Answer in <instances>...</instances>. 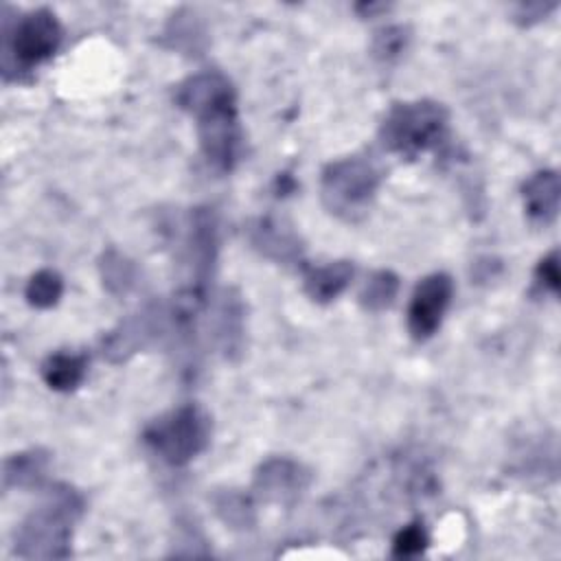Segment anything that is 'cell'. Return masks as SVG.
Instances as JSON below:
<instances>
[{
	"mask_svg": "<svg viewBox=\"0 0 561 561\" xmlns=\"http://www.w3.org/2000/svg\"><path fill=\"white\" fill-rule=\"evenodd\" d=\"M351 278H353V265L348 261H331L327 265L307 267L305 291L313 302L327 305L348 287Z\"/></svg>",
	"mask_w": 561,
	"mask_h": 561,
	"instance_id": "obj_12",
	"label": "cell"
},
{
	"mask_svg": "<svg viewBox=\"0 0 561 561\" xmlns=\"http://www.w3.org/2000/svg\"><path fill=\"white\" fill-rule=\"evenodd\" d=\"M309 471L289 458H270L254 473V489L270 502H291L309 486Z\"/></svg>",
	"mask_w": 561,
	"mask_h": 561,
	"instance_id": "obj_8",
	"label": "cell"
},
{
	"mask_svg": "<svg viewBox=\"0 0 561 561\" xmlns=\"http://www.w3.org/2000/svg\"><path fill=\"white\" fill-rule=\"evenodd\" d=\"M248 239L263 256L278 263H296L302 256V245L291 226L276 217H259L248 226Z\"/></svg>",
	"mask_w": 561,
	"mask_h": 561,
	"instance_id": "obj_9",
	"label": "cell"
},
{
	"mask_svg": "<svg viewBox=\"0 0 561 561\" xmlns=\"http://www.w3.org/2000/svg\"><path fill=\"white\" fill-rule=\"evenodd\" d=\"M61 42V26L53 11L35 9L2 28V66L18 72L33 70L55 55Z\"/></svg>",
	"mask_w": 561,
	"mask_h": 561,
	"instance_id": "obj_6",
	"label": "cell"
},
{
	"mask_svg": "<svg viewBox=\"0 0 561 561\" xmlns=\"http://www.w3.org/2000/svg\"><path fill=\"white\" fill-rule=\"evenodd\" d=\"M219 340L226 357H232V353H241L243 342V302L232 291L226 294V298L219 305Z\"/></svg>",
	"mask_w": 561,
	"mask_h": 561,
	"instance_id": "obj_15",
	"label": "cell"
},
{
	"mask_svg": "<svg viewBox=\"0 0 561 561\" xmlns=\"http://www.w3.org/2000/svg\"><path fill=\"white\" fill-rule=\"evenodd\" d=\"M175 103L197 121L199 149L217 171H232L241 151L237 94L217 70L197 72L175 88Z\"/></svg>",
	"mask_w": 561,
	"mask_h": 561,
	"instance_id": "obj_1",
	"label": "cell"
},
{
	"mask_svg": "<svg viewBox=\"0 0 561 561\" xmlns=\"http://www.w3.org/2000/svg\"><path fill=\"white\" fill-rule=\"evenodd\" d=\"M425 548H427V533L421 522H414L401 528L392 541L394 557H414V554H421Z\"/></svg>",
	"mask_w": 561,
	"mask_h": 561,
	"instance_id": "obj_20",
	"label": "cell"
},
{
	"mask_svg": "<svg viewBox=\"0 0 561 561\" xmlns=\"http://www.w3.org/2000/svg\"><path fill=\"white\" fill-rule=\"evenodd\" d=\"M451 294L454 283L445 272L430 274L414 287L408 307V331L414 340L423 342L438 331L451 302Z\"/></svg>",
	"mask_w": 561,
	"mask_h": 561,
	"instance_id": "obj_7",
	"label": "cell"
},
{
	"mask_svg": "<svg viewBox=\"0 0 561 561\" xmlns=\"http://www.w3.org/2000/svg\"><path fill=\"white\" fill-rule=\"evenodd\" d=\"M162 311L160 309H145L125 322L118 324V329L110 331V335L103 340V355H107L112 362H123L136 351H140L160 329Z\"/></svg>",
	"mask_w": 561,
	"mask_h": 561,
	"instance_id": "obj_10",
	"label": "cell"
},
{
	"mask_svg": "<svg viewBox=\"0 0 561 561\" xmlns=\"http://www.w3.org/2000/svg\"><path fill=\"white\" fill-rule=\"evenodd\" d=\"M535 280L541 289L550 294H559L561 287V272H559V252L552 250L548 256H543L535 270Z\"/></svg>",
	"mask_w": 561,
	"mask_h": 561,
	"instance_id": "obj_21",
	"label": "cell"
},
{
	"mask_svg": "<svg viewBox=\"0 0 561 561\" xmlns=\"http://www.w3.org/2000/svg\"><path fill=\"white\" fill-rule=\"evenodd\" d=\"M83 508L81 495L70 486H55L48 497L20 524L15 554L22 559H64L70 554L72 526Z\"/></svg>",
	"mask_w": 561,
	"mask_h": 561,
	"instance_id": "obj_2",
	"label": "cell"
},
{
	"mask_svg": "<svg viewBox=\"0 0 561 561\" xmlns=\"http://www.w3.org/2000/svg\"><path fill=\"white\" fill-rule=\"evenodd\" d=\"M557 4L554 2H528V4H519L515 20L524 26H530L535 22H541L548 18L550 11H554Z\"/></svg>",
	"mask_w": 561,
	"mask_h": 561,
	"instance_id": "obj_23",
	"label": "cell"
},
{
	"mask_svg": "<svg viewBox=\"0 0 561 561\" xmlns=\"http://www.w3.org/2000/svg\"><path fill=\"white\" fill-rule=\"evenodd\" d=\"M217 511L224 515L226 522L230 524H250V506L248 502L241 497V495H234V493H228L224 495V500L217 504Z\"/></svg>",
	"mask_w": 561,
	"mask_h": 561,
	"instance_id": "obj_22",
	"label": "cell"
},
{
	"mask_svg": "<svg viewBox=\"0 0 561 561\" xmlns=\"http://www.w3.org/2000/svg\"><path fill=\"white\" fill-rule=\"evenodd\" d=\"M64 294V280L55 270H39L35 272L24 289V296L31 307L50 309L59 302Z\"/></svg>",
	"mask_w": 561,
	"mask_h": 561,
	"instance_id": "obj_18",
	"label": "cell"
},
{
	"mask_svg": "<svg viewBox=\"0 0 561 561\" xmlns=\"http://www.w3.org/2000/svg\"><path fill=\"white\" fill-rule=\"evenodd\" d=\"M410 42V31L408 26H401V24H394V26H386L381 31L375 33V39H373V55L379 59V61H392L397 59L405 46Z\"/></svg>",
	"mask_w": 561,
	"mask_h": 561,
	"instance_id": "obj_19",
	"label": "cell"
},
{
	"mask_svg": "<svg viewBox=\"0 0 561 561\" xmlns=\"http://www.w3.org/2000/svg\"><path fill=\"white\" fill-rule=\"evenodd\" d=\"M447 110L436 101L397 103L388 110L379 138L392 153L416 158L434 149L447 134Z\"/></svg>",
	"mask_w": 561,
	"mask_h": 561,
	"instance_id": "obj_4",
	"label": "cell"
},
{
	"mask_svg": "<svg viewBox=\"0 0 561 561\" xmlns=\"http://www.w3.org/2000/svg\"><path fill=\"white\" fill-rule=\"evenodd\" d=\"M99 270H101V278H103V285H105L107 291L127 294L134 287L136 267L118 250H114V248L105 250L103 256H101Z\"/></svg>",
	"mask_w": 561,
	"mask_h": 561,
	"instance_id": "obj_17",
	"label": "cell"
},
{
	"mask_svg": "<svg viewBox=\"0 0 561 561\" xmlns=\"http://www.w3.org/2000/svg\"><path fill=\"white\" fill-rule=\"evenodd\" d=\"M379 182L381 173L370 160L359 156L342 158L324 167L320 197L331 215L344 221H357L368 213Z\"/></svg>",
	"mask_w": 561,
	"mask_h": 561,
	"instance_id": "obj_5",
	"label": "cell"
},
{
	"mask_svg": "<svg viewBox=\"0 0 561 561\" xmlns=\"http://www.w3.org/2000/svg\"><path fill=\"white\" fill-rule=\"evenodd\" d=\"M210 432L213 423L208 412L197 403H186L153 419L145 427L142 440L160 460L180 467L208 447Z\"/></svg>",
	"mask_w": 561,
	"mask_h": 561,
	"instance_id": "obj_3",
	"label": "cell"
},
{
	"mask_svg": "<svg viewBox=\"0 0 561 561\" xmlns=\"http://www.w3.org/2000/svg\"><path fill=\"white\" fill-rule=\"evenodd\" d=\"M397 291H399V276L390 270H377L364 283L359 302L366 311H383L394 302Z\"/></svg>",
	"mask_w": 561,
	"mask_h": 561,
	"instance_id": "obj_16",
	"label": "cell"
},
{
	"mask_svg": "<svg viewBox=\"0 0 561 561\" xmlns=\"http://www.w3.org/2000/svg\"><path fill=\"white\" fill-rule=\"evenodd\" d=\"M522 197H524V210L528 219L533 224L548 226L550 221H554L559 213V197H561L559 173L552 169L533 173L522 186Z\"/></svg>",
	"mask_w": 561,
	"mask_h": 561,
	"instance_id": "obj_11",
	"label": "cell"
},
{
	"mask_svg": "<svg viewBox=\"0 0 561 561\" xmlns=\"http://www.w3.org/2000/svg\"><path fill=\"white\" fill-rule=\"evenodd\" d=\"M50 465V456L44 449H28L13 454L2 467V489H31L42 484Z\"/></svg>",
	"mask_w": 561,
	"mask_h": 561,
	"instance_id": "obj_13",
	"label": "cell"
},
{
	"mask_svg": "<svg viewBox=\"0 0 561 561\" xmlns=\"http://www.w3.org/2000/svg\"><path fill=\"white\" fill-rule=\"evenodd\" d=\"M88 370V362L79 353H53L42 364V379L50 390L57 392H70L75 390Z\"/></svg>",
	"mask_w": 561,
	"mask_h": 561,
	"instance_id": "obj_14",
	"label": "cell"
}]
</instances>
